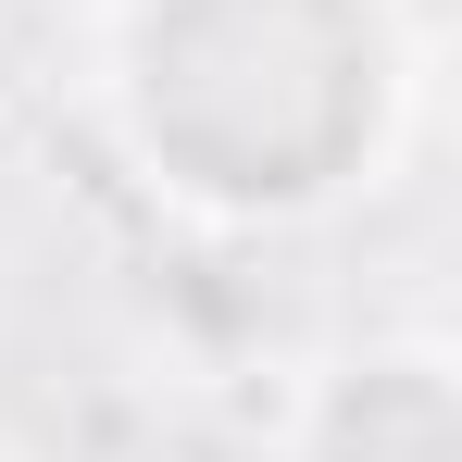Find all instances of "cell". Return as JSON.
I'll return each instance as SVG.
<instances>
[{"instance_id":"cell-2","label":"cell","mask_w":462,"mask_h":462,"mask_svg":"<svg viewBox=\"0 0 462 462\" xmlns=\"http://www.w3.org/2000/svg\"><path fill=\"white\" fill-rule=\"evenodd\" d=\"M275 462H462V350L425 325L325 350L275 412Z\"/></svg>"},{"instance_id":"cell-1","label":"cell","mask_w":462,"mask_h":462,"mask_svg":"<svg viewBox=\"0 0 462 462\" xmlns=\"http://www.w3.org/2000/svg\"><path fill=\"white\" fill-rule=\"evenodd\" d=\"M88 100L188 226H325L412 138L425 38L400 0H100Z\"/></svg>"}]
</instances>
